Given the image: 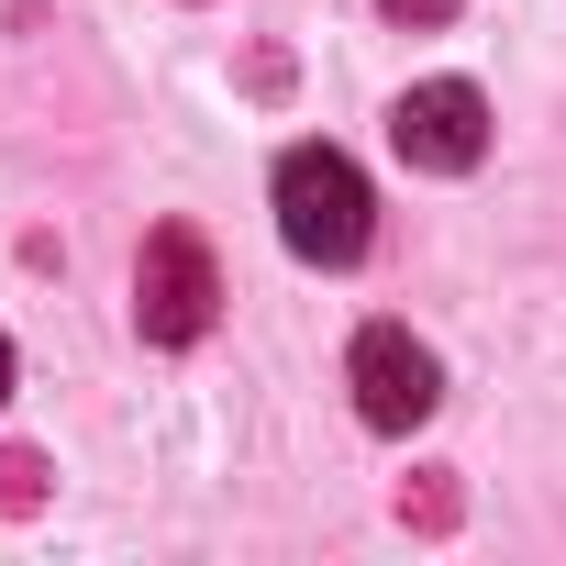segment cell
<instances>
[{"instance_id":"6da1fadb","label":"cell","mask_w":566,"mask_h":566,"mask_svg":"<svg viewBox=\"0 0 566 566\" xmlns=\"http://www.w3.org/2000/svg\"><path fill=\"white\" fill-rule=\"evenodd\" d=\"M277 233L301 266H356L367 255V178L345 145H290L277 156Z\"/></svg>"},{"instance_id":"7a4b0ae2","label":"cell","mask_w":566,"mask_h":566,"mask_svg":"<svg viewBox=\"0 0 566 566\" xmlns=\"http://www.w3.org/2000/svg\"><path fill=\"white\" fill-rule=\"evenodd\" d=\"M211 312H222V266H211V244H200L189 222H156L145 255H134V334H145V345H200Z\"/></svg>"},{"instance_id":"3957f363","label":"cell","mask_w":566,"mask_h":566,"mask_svg":"<svg viewBox=\"0 0 566 566\" xmlns=\"http://www.w3.org/2000/svg\"><path fill=\"white\" fill-rule=\"evenodd\" d=\"M345 389H356V411H367L378 433H411V422H433L444 367H433V345H411L400 323H367V334L345 345Z\"/></svg>"},{"instance_id":"277c9868","label":"cell","mask_w":566,"mask_h":566,"mask_svg":"<svg viewBox=\"0 0 566 566\" xmlns=\"http://www.w3.org/2000/svg\"><path fill=\"white\" fill-rule=\"evenodd\" d=\"M389 145H400L422 178H467V167L489 156V101H478L467 78H422V90L389 101Z\"/></svg>"},{"instance_id":"5b68a950","label":"cell","mask_w":566,"mask_h":566,"mask_svg":"<svg viewBox=\"0 0 566 566\" xmlns=\"http://www.w3.org/2000/svg\"><path fill=\"white\" fill-rule=\"evenodd\" d=\"M400 522L411 533H455V478H411L400 489Z\"/></svg>"},{"instance_id":"8992f818","label":"cell","mask_w":566,"mask_h":566,"mask_svg":"<svg viewBox=\"0 0 566 566\" xmlns=\"http://www.w3.org/2000/svg\"><path fill=\"white\" fill-rule=\"evenodd\" d=\"M34 500H45V455L12 444V455H0V511H34Z\"/></svg>"},{"instance_id":"52a82bcc","label":"cell","mask_w":566,"mask_h":566,"mask_svg":"<svg viewBox=\"0 0 566 566\" xmlns=\"http://www.w3.org/2000/svg\"><path fill=\"white\" fill-rule=\"evenodd\" d=\"M389 23H411V34H433V23H455V0H378Z\"/></svg>"},{"instance_id":"ba28073f","label":"cell","mask_w":566,"mask_h":566,"mask_svg":"<svg viewBox=\"0 0 566 566\" xmlns=\"http://www.w3.org/2000/svg\"><path fill=\"white\" fill-rule=\"evenodd\" d=\"M0 400H12V345H0Z\"/></svg>"}]
</instances>
